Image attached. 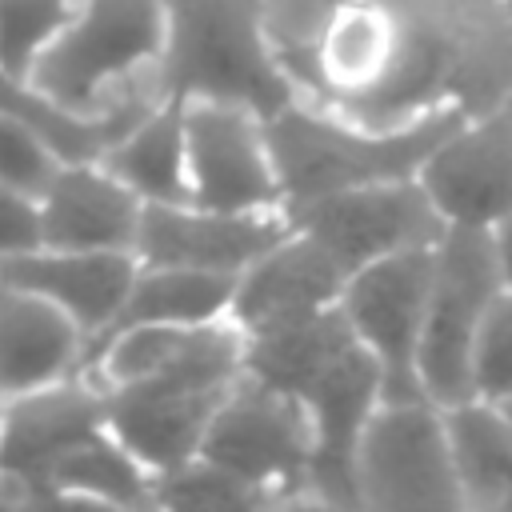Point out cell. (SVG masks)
I'll return each mask as SVG.
<instances>
[{
    "label": "cell",
    "instance_id": "obj_2",
    "mask_svg": "<svg viewBox=\"0 0 512 512\" xmlns=\"http://www.w3.org/2000/svg\"><path fill=\"white\" fill-rule=\"evenodd\" d=\"M244 372L292 392L304 404L312 424V504L360 508L356 444L368 416L384 400V376L376 356L348 328L340 304L288 328L244 336Z\"/></svg>",
    "mask_w": 512,
    "mask_h": 512
},
{
    "label": "cell",
    "instance_id": "obj_10",
    "mask_svg": "<svg viewBox=\"0 0 512 512\" xmlns=\"http://www.w3.org/2000/svg\"><path fill=\"white\" fill-rule=\"evenodd\" d=\"M104 428L108 396L80 372L0 400V504H44L52 464Z\"/></svg>",
    "mask_w": 512,
    "mask_h": 512
},
{
    "label": "cell",
    "instance_id": "obj_7",
    "mask_svg": "<svg viewBox=\"0 0 512 512\" xmlns=\"http://www.w3.org/2000/svg\"><path fill=\"white\" fill-rule=\"evenodd\" d=\"M504 288L492 228L448 224L432 256V288L416 352V376L432 404L448 408L472 396L468 364L480 320Z\"/></svg>",
    "mask_w": 512,
    "mask_h": 512
},
{
    "label": "cell",
    "instance_id": "obj_1",
    "mask_svg": "<svg viewBox=\"0 0 512 512\" xmlns=\"http://www.w3.org/2000/svg\"><path fill=\"white\" fill-rule=\"evenodd\" d=\"M300 100L364 124L512 96V24L500 0H260Z\"/></svg>",
    "mask_w": 512,
    "mask_h": 512
},
{
    "label": "cell",
    "instance_id": "obj_27",
    "mask_svg": "<svg viewBox=\"0 0 512 512\" xmlns=\"http://www.w3.org/2000/svg\"><path fill=\"white\" fill-rule=\"evenodd\" d=\"M60 152L24 120L0 112V188L20 196H40L60 168Z\"/></svg>",
    "mask_w": 512,
    "mask_h": 512
},
{
    "label": "cell",
    "instance_id": "obj_23",
    "mask_svg": "<svg viewBox=\"0 0 512 512\" xmlns=\"http://www.w3.org/2000/svg\"><path fill=\"white\" fill-rule=\"evenodd\" d=\"M44 492L48 500L72 504L152 508V472L112 436V428H104L52 464Z\"/></svg>",
    "mask_w": 512,
    "mask_h": 512
},
{
    "label": "cell",
    "instance_id": "obj_20",
    "mask_svg": "<svg viewBox=\"0 0 512 512\" xmlns=\"http://www.w3.org/2000/svg\"><path fill=\"white\" fill-rule=\"evenodd\" d=\"M100 164L128 184L144 204H188V144H184V100H156L124 136L108 144Z\"/></svg>",
    "mask_w": 512,
    "mask_h": 512
},
{
    "label": "cell",
    "instance_id": "obj_9",
    "mask_svg": "<svg viewBox=\"0 0 512 512\" xmlns=\"http://www.w3.org/2000/svg\"><path fill=\"white\" fill-rule=\"evenodd\" d=\"M432 248H408L356 268L340 292V312L356 340L376 356L384 400H424L416 352L432 288Z\"/></svg>",
    "mask_w": 512,
    "mask_h": 512
},
{
    "label": "cell",
    "instance_id": "obj_5",
    "mask_svg": "<svg viewBox=\"0 0 512 512\" xmlns=\"http://www.w3.org/2000/svg\"><path fill=\"white\" fill-rule=\"evenodd\" d=\"M160 48L164 0H76L28 84L72 112L96 116L120 104L132 88L160 80Z\"/></svg>",
    "mask_w": 512,
    "mask_h": 512
},
{
    "label": "cell",
    "instance_id": "obj_31",
    "mask_svg": "<svg viewBox=\"0 0 512 512\" xmlns=\"http://www.w3.org/2000/svg\"><path fill=\"white\" fill-rule=\"evenodd\" d=\"M500 8H504V16H508V24H512V0H500Z\"/></svg>",
    "mask_w": 512,
    "mask_h": 512
},
{
    "label": "cell",
    "instance_id": "obj_24",
    "mask_svg": "<svg viewBox=\"0 0 512 512\" xmlns=\"http://www.w3.org/2000/svg\"><path fill=\"white\" fill-rule=\"evenodd\" d=\"M72 8L76 0H0V72L28 80Z\"/></svg>",
    "mask_w": 512,
    "mask_h": 512
},
{
    "label": "cell",
    "instance_id": "obj_13",
    "mask_svg": "<svg viewBox=\"0 0 512 512\" xmlns=\"http://www.w3.org/2000/svg\"><path fill=\"white\" fill-rule=\"evenodd\" d=\"M420 184L448 224L496 228L512 216V96L464 116L424 160Z\"/></svg>",
    "mask_w": 512,
    "mask_h": 512
},
{
    "label": "cell",
    "instance_id": "obj_8",
    "mask_svg": "<svg viewBox=\"0 0 512 512\" xmlns=\"http://www.w3.org/2000/svg\"><path fill=\"white\" fill-rule=\"evenodd\" d=\"M360 508L464 512L444 408L424 400H380L356 444Z\"/></svg>",
    "mask_w": 512,
    "mask_h": 512
},
{
    "label": "cell",
    "instance_id": "obj_18",
    "mask_svg": "<svg viewBox=\"0 0 512 512\" xmlns=\"http://www.w3.org/2000/svg\"><path fill=\"white\" fill-rule=\"evenodd\" d=\"M228 388H164L128 384L108 388V428L112 436L156 476L192 456H200L204 432Z\"/></svg>",
    "mask_w": 512,
    "mask_h": 512
},
{
    "label": "cell",
    "instance_id": "obj_26",
    "mask_svg": "<svg viewBox=\"0 0 512 512\" xmlns=\"http://www.w3.org/2000/svg\"><path fill=\"white\" fill-rule=\"evenodd\" d=\"M468 380L472 396L480 400L500 404L504 396H512V288H500L480 320Z\"/></svg>",
    "mask_w": 512,
    "mask_h": 512
},
{
    "label": "cell",
    "instance_id": "obj_17",
    "mask_svg": "<svg viewBox=\"0 0 512 512\" xmlns=\"http://www.w3.org/2000/svg\"><path fill=\"white\" fill-rule=\"evenodd\" d=\"M136 252H84V248H48L36 244L0 264V284L24 288L52 308H60L80 332L84 344L104 332L120 300L136 280Z\"/></svg>",
    "mask_w": 512,
    "mask_h": 512
},
{
    "label": "cell",
    "instance_id": "obj_12",
    "mask_svg": "<svg viewBox=\"0 0 512 512\" xmlns=\"http://www.w3.org/2000/svg\"><path fill=\"white\" fill-rule=\"evenodd\" d=\"M188 192L192 204L224 212L284 208L268 144V120L244 104L184 100Z\"/></svg>",
    "mask_w": 512,
    "mask_h": 512
},
{
    "label": "cell",
    "instance_id": "obj_4",
    "mask_svg": "<svg viewBox=\"0 0 512 512\" xmlns=\"http://www.w3.org/2000/svg\"><path fill=\"white\" fill-rule=\"evenodd\" d=\"M156 76L164 96L244 104L264 120L300 100L268 40L260 0H164Z\"/></svg>",
    "mask_w": 512,
    "mask_h": 512
},
{
    "label": "cell",
    "instance_id": "obj_29",
    "mask_svg": "<svg viewBox=\"0 0 512 512\" xmlns=\"http://www.w3.org/2000/svg\"><path fill=\"white\" fill-rule=\"evenodd\" d=\"M492 240H496V256H500V276H504V288H512V216L500 220L492 228Z\"/></svg>",
    "mask_w": 512,
    "mask_h": 512
},
{
    "label": "cell",
    "instance_id": "obj_6",
    "mask_svg": "<svg viewBox=\"0 0 512 512\" xmlns=\"http://www.w3.org/2000/svg\"><path fill=\"white\" fill-rule=\"evenodd\" d=\"M200 456L256 488L264 504H312L308 412L292 392L252 372H240L228 384L204 432Z\"/></svg>",
    "mask_w": 512,
    "mask_h": 512
},
{
    "label": "cell",
    "instance_id": "obj_25",
    "mask_svg": "<svg viewBox=\"0 0 512 512\" xmlns=\"http://www.w3.org/2000/svg\"><path fill=\"white\" fill-rule=\"evenodd\" d=\"M264 496L224 472L220 464L192 456L152 476V508H260Z\"/></svg>",
    "mask_w": 512,
    "mask_h": 512
},
{
    "label": "cell",
    "instance_id": "obj_22",
    "mask_svg": "<svg viewBox=\"0 0 512 512\" xmlns=\"http://www.w3.org/2000/svg\"><path fill=\"white\" fill-rule=\"evenodd\" d=\"M464 508L512 512V420L500 404L468 396L444 408Z\"/></svg>",
    "mask_w": 512,
    "mask_h": 512
},
{
    "label": "cell",
    "instance_id": "obj_21",
    "mask_svg": "<svg viewBox=\"0 0 512 512\" xmlns=\"http://www.w3.org/2000/svg\"><path fill=\"white\" fill-rule=\"evenodd\" d=\"M236 276L220 272H196V268H164V264H140L128 296L120 300L116 316L104 324L100 336L84 344V356L100 348L108 336L140 324H204L228 316ZM80 356V364H84Z\"/></svg>",
    "mask_w": 512,
    "mask_h": 512
},
{
    "label": "cell",
    "instance_id": "obj_3",
    "mask_svg": "<svg viewBox=\"0 0 512 512\" xmlns=\"http://www.w3.org/2000/svg\"><path fill=\"white\" fill-rule=\"evenodd\" d=\"M460 108H440L404 124H364L312 100H292L268 116V144L280 176L284 212L332 192L420 176L432 148L464 120Z\"/></svg>",
    "mask_w": 512,
    "mask_h": 512
},
{
    "label": "cell",
    "instance_id": "obj_16",
    "mask_svg": "<svg viewBox=\"0 0 512 512\" xmlns=\"http://www.w3.org/2000/svg\"><path fill=\"white\" fill-rule=\"evenodd\" d=\"M40 244L84 252H136L144 200L100 160H64L36 196Z\"/></svg>",
    "mask_w": 512,
    "mask_h": 512
},
{
    "label": "cell",
    "instance_id": "obj_30",
    "mask_svg": "<svg viewBox=\"0 0 512 512\" xmlns=\"http://www.w3.org/2000/svg\"><path fill=\"white\" fill-rule=\"evenodd\" d=\"M500 408H504V416L512 420V396H504V400H500Z\"/></svg>",
    "mask_w": 512,
    "mask_h": 512
},
{
    "label": "cell",
    "instance_id": "obj_15",
    "mask_svg": "<svg viewBox=\"0 0 512 512\" xmlns=\"http://www.w3.org/2000/svg\"><path fill=\"white\" fill-rule=\"evenodd\" d=\"M344 284H348L344 264L320 240H312L304 228L292 224V232L276 248H268L236 276L228 320L244 336L288 328L296 320L336 308Z\"/></svg>",
    "mask_w": 512,
    "mask_h": 512
},
{
    "label": "cell",
    "instance_id": "obj_14",
    "mask_svg": "<svg viewBox=\"0 0 512 512\" xmlns=\"http://www.w3.org/2000/svg\"><path fill=\"white\" fill-rule=\"evenodd\" d=\"M292 232L284 208L224 212L204 204H144L136 232V260L164 268H196L240 276L252 260L276 248Z\"/></svg>",
    "mask_w": 512,
    "mask_h": 512
},
{
    "label": "cell",
    "instance_id": "obj_11",
    "mask_svg": "<svg viewBox=\"0 0 512 512\" xmlns=\"http://www.w3.org/2000/svg\"><path fill=\"white\" fill-rule=\"evenodd\" d=\"M288 216L296 228L320 240L344 264L348 276L372 260H384L408 248H432L448 228V220L432 204L420 176L332 192L292 208Z\"/></svg>",
    "mask_w": 512,
    "mask_h": 512
},
{
    "label": "cell",
    "instance_id": "obj_19",
    "mask_svg": "<svg viewBox=\"0 0 512 512\" xmlns=\"http://www.w3.org/2000/svg\"><path fill=\"white\" fill-rule=\"evenodd\" d=\"M84 332L48 300L0 284V400L80 372Z\"/></svg>",
    "mask_w": 512,
    "mask_h": 512
},
{
    "label": "cell",
    "instance_id": "obj_28",
    "mask_svg": "<svg viewBox=\"0 0 512 512\" xmlns=\"http://www.w3.org/2000/svg\"><path fill=\"white\" fill-rule=\"evenodd\" d=\"M40 244V212L32 196L0 188V264Z\"/></svg>",
    "mask_w": 512,
    "mask_h": 512
}]
</instances>
